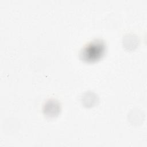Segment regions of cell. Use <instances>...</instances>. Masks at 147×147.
<instances>
[{
	"label": "cell",
	"mask_w": 147,
	"mask_h": 147,
	"mask_svg": "<svg viewBox=\"0 0 147 147\" xmlns=\"http://www.w3.org/2000/svg\"><path fill=\"white\" fill-rule=\"evenodd\" d=\"M60 110V103L56 99H51L47 101L43 107V113L48 117H55L57 116Z\"/></svg>",
	"instance_id": "2"
},
{
	"label": "cell",
	"mask_w": 147,
	"mask_h": 147,
	"mask_svg": "<svg viewBox=\"0 0 147 147\" xmlns=\"http://www.w3.org/2000/svg\"><path fill=\"white\" fill-rule=\"evenodd\" d=\"M106 47V43L103 40H94L81 49L80 57L85 62H95L99 60L104 55Z\"/></svg>",
	"instance_id": "1"
}]
</instances>
